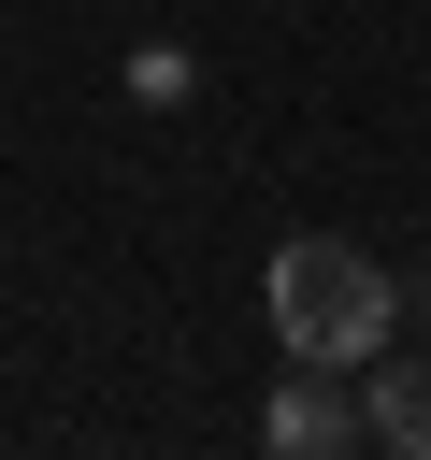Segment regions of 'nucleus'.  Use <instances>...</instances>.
I'll list each match as a JSON object with an SVG mask.
<instances>
[{
    "label": "nucleus",
    "mask_w": 431,
    "mask_h": 460,
    "mask_svg": "<svg viewBox=\"0 0 431 460\" xmlns=\"http://www.w3.org/2000/svg\"><path fill=\"white\" fill-rule=\"evenodd\" d=\"M359 417H374V446H388V460H431V359H374Z\"/></svg>",
    "instance_id": "3"
},
{
    "label": "nucleus",
    "mask_w": 431,
    "mask_h": 460,
    "mask_svg": "<svg viewBox=\"0 0 431 460\" xmlns=\"http://www.w3.org/2000/svg\"><path fill=\"white\" fill-rule=\"evenodd\" d=\"M259 302H273V345H287V359H316V374H374V359H388V331H402L388 259H374V244H345V230L273 244Z\"/></svg>",
    "instance_id": "1"
},
{
    "label": "nucleus",
    "mask_w": 431,
    "mask_h": 460,
    "mask_svg": "<svg viewBox=\"0 0 431 460\" xmlns=\"http://www.w3.org/2000/svg\"><path fill=\"white\" fill-rule=\"evenodd\" d=\"M359 431H374V417H359V402H345V374H316V359H287V374H273V402H259V446H273V460H345Z\"/></svg>",
    "instance_id": "2"
}]
</instances>
